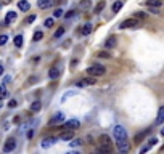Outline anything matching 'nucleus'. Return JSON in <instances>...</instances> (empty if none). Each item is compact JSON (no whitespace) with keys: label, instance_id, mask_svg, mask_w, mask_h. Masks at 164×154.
<instances>
[{"label":"nucleus","instance_id":"f257e3e1","mask_svg":"<svg viewBox=\"0 0 164 154\" xmlns=\"http://www.w3.org/2000/svg\"><path fill=\"white\" fill-rule=\"evenodd\" d=\"M89 76H93V77H100V76H103V74L106 72V69L101 64H95V66H90L87 67V71H85Z\"/></svg>","mask_w":164,"mask_h":154},{"label":"nucleus","instance_id":"f03ea898","mask_svg":"<svg viewBox=\"0 0 164 154\" xmlns=\"http://www.w3.org/2000/svg\"><path fill=\"white\" fill-rule=\"evenodd\" d=\"M113 135H114L116 141L117 140H124V138H127V130L124 128L122 125H116V127L113 128Z\"/></svg>","mask_w":164,"mask_h":154},{"label":"nucleus","instance_id":"7ed1b4c3","mask_svg":"<svg viewBox=\"0 0 164 154\" xmlns=\"http://www.w3.org/2000/svg\"><path fill=\"white\" fill-rule=\"evenodd\" d=\"M138 26H140V22L137 21V18H129L121 22L119 29H131V27H138Z\"/></svg>","mask_w":164,"mask_h":154},{"label":"nucleus","instance_id":"20e7f679","mask_svg":"<svg viewBox=\"0 0 164 154\" xmlns=\"http://www.w3.org/2000/svg\"><path fill=\"white\" fill-rule=\"evenodd\" d=\"M79 127H81V122H79L77 119H71V121H68L61 128H63V130H76Z\"/></svg>","mask_w":164,"mask_h":154},{"label":"nucleus","instance_id":"39448f33","mask_svg":"<svg viewBox=\"0 0 164 154\" xmlns=\"http://www.w3.org/2000/svg\"><path fill=\"white\" fill-rule=\"evenodd\" d=\"M95 84H97V79L92 76V77H85V79H82V80H79L76 85L77 87H87V85H95Z\"/></svg>","mask_w":164,"mask_h":154},{"label":"nucleus","instance_id":"423d86ee","mask_svg":"<svg viewBox=\"0 0 164 154\" xmlns=\"http://www.w3.org/2000/svg\"><path fill=\"white\" fill-rule=\"evenodd\" d=\"M117 149H119L121 152H127L129 149H131V145H129L127 138H124V140H117Z\"/></svg>","mask_w":164,"mask_h":154},{"label":"nucleus","instance_id":"0eeeda50","mask_svg":"<svg viewBox=\"0 0 164 154\" xmlns=\"http://www.w3.org/2000/svg\"><path fill=\"white\" fill-rule=\"evenodd\" d=\"M15 148H16V140L15 138H8L7 141H5V145H3V151L10 152V151H13Z\"/></svg>","mask_w":164,"mask_h":154},{"label":"nucleus","instance_id":"6e6552de","mask_svg":"<svg viewBox=\"0 0 164 154\" xmlns=\"http://www.w3.org/2000/svg\"><path fill=\"white\" fill-rule=\"evenodd\" d=\"M55 143H56V138H53V136H48V138H44L42 140V148H44V149H47V148H52Z\"/></svg>","mask_w":164,"mask_h":154},{"label":"nucleus","instance_id":"1a4fd4ad","mask_svg":"<svg viewBox=\"0 0 164 154\" xmlns=\"http://www.w3.org/2000/svg\"><path fill=\"white\" fill-rule=\"evenodd\" d=\"M65 121V114L63 112H56L55 116L50 119V125H55V124H60V122H63Z\"/></svg>","mask_w":164,"mask_h":154},{"label":"nucleus","instance_id":"9d476101","mask_svg":"<svg viewBox=\"0 0 164 154\" xmlns=\"http://www.w3.org/2000/svg\"><path fill=\"white\" fill-rule=\"evenodd\" d=\"M13 21H16V11H8L7 16H5V26H10Z\"/></svg>","mask_w":164,"mask_h":154},{"label":"nucleus","instance_id":"9b49d317","mask_svg":"<svg viewBox=\"0 0 164 154\" xmlns=\"http://www.w3.org/2000/svg\"><path fill=\"white\" fill-rule=\"evenodd\" d=\"M150 132H151V128H146L145 132H142V133H137V135H135V138H134L135 145H140V143H142V140H143V138H145V136L148 135Z\"/></svg>","mask_w":164,"mask_h":154},{"label":"nucleus","instance_id":"f8f14e48","mask_svg":"<svg viewBox=\"0 0 164 154\" xmlns=\"http://www.w3.org/2000/svg\"><path fill=\"white\" fill-rule=\"evenodd\" d=\"M18 8L21 11H29L31 10V3L27 2V0H19V2H18Z\"/></svg>","mask_w":164,"mask_h":154},{"label":"nucleus","instance_id":"ddd939ff","mask_svg":"<svg viewBox=\"0 0 164 154\" xmlns=\"http://www.w3.org/2000/svg\"><path fill=\"white\" fill-rule=\"evenodd\" d=\"M60 138L61 140H72L74 138V132H72V130H65V132H61V135H60Z\"/></svg>","mask_w":164,"mask_h":154},{"label":"nucleus","instance_id":"4468645a","mask_svg":"<svg viewBox=\"0 0 164 154\" xmlns=\"http://www.w3.org/2000/svg\"><path fill=\"white\" fill-rule=\"evenodd\" d=\"M98 143H100V145H103V146H111V138H110L108 135H100Z\"/></svg>","mask_w":164,"mask_h":154},{"label":"nucleus","instance_id":"2eb2a0df","mask_svg":"<svg viewBox=\"0 0 164 154\" xmlns=\"http://www.w3.org/2000/svg\"><path fill=\"white\" fill-rule=\"evenodd\" d=\"M92 29H93L92 24H90V22H85V24L82 26V29H81V34L82 36H89V34L92 32Z\"/></svg>","mask_w":164,"mask_h":154},{"label":"nucleus","instance_id":"dca6fc26","mask_svg":"<svg viewBox=\"0 0 164 154\" xmlns=\"http://www.w3.org/2000/svg\"><path fill=\"white\" fill-rule=\"evenodd\" d=\"M52 3H53V0H37V5H39V8H42V10L48 8Z\"/></svg>","mask_w":164,"mask_h":154},{"label":"nucleus","instance_id":"f3484780","mask_svg":"<svg viewBox=\"0 0 164 154\" xmlns=\"http://www.w3.org/2000/svg\"><path fill=\"white\" fill-rule=\"evenodd\" d=\"M48 77L52 79V80H56V79L60 77V71L56 69V67H52V69L48 71Z\"/></svg>","mask_w":164,"mask_h":154},{"label":"nucleus","instance_id":"a211bd4d","mask_svg":"<svg viewBox=\"0 0 164 154\" xmlns=\"http://www.w3.org/2000/svg\"><path fill=\"white\" fill-rule=\"evenodd\" d=\"M164 121V108L161 106L159 111H158V117H156V125H161Z\"/></svg>","mask_w":164,"mask_h":154},{"label":"nucleus","instance_id":"6ab92c4d","mask_svg":"<svg viewBox=\"0 0 164 154\" xmlns=\"http://www.w3.org/2000/svg\"><path fill=\"white\" fill-rule=\"evenodd\" d=\"M114 45H116V37H114V36L108 37V40L105 42V47H106V48H113Z\"/></svg>","mask_w":164,"mask_h":154},{"label":"nucleus","instance_id":"aec40b11","mask_svg":"<svg viewBox=\"0 0 164 154\" xmlns=\"http://www.w3.org/2000/svg\"><path fill=\"white\" fill-rule=\"evenodd\" d=\"M98 152L110 154V152H113V146H103V145H100V148H98Z\"/></svg>","mask_w":164,"mask_h":154},{"label":"nucleus","instance_id":"412c9836","mask_svg":"<svg viewBox=\"0 0 164 154\" xmlns=\"http://www.w3.org/2000/svg\"><path fill=\"white\" fill-rule=\"evenodd\" d=\"M7 95H8V92H7V84H2V85H0V100H3Z\"/></svg>","mask_w":164,"mask_h":154},{"label":"nucleus","instance_id":"4be33fe9","mask_svg":"<svg viewBox=\"0 0 164 154\" xmlns=\"http://www.w3.org/2000/svg\"><path fill=\"white\" fill-rule=\"evenodd\" d=\"M122 8V2H121V0H117V2H114V3H113V13H117V11H119Z\"/></svg>","mask_w":164,"mask_h":154},{"label":"nucleus","instance_id":"5701e85b","mask_svg":"<svg viewBox=\"0 0 164 154\" xmlns=\"http://www.w3.org/2000/svg\"><path fill=\"white\" fill-rule=\"evenodd\" d=\"M40 108H42L40 101H34L32 106H31V111H32V112H39V111H40Z\"/></svg>","mask_w":164,"mask_h":154},{"label":"nucleus","instance_id":"b1692460","mask_svg":"<svg viewBox=\"0 0 164 154\" xmlns=\"http://www.w3.org/2000/svg\"><path fill=\"white\" fill-rule=\"evenodd\" d=\"M146 5H148V7H158V8H159L162 5V2H161V0H148Z\"/></svg>","mask_w":164,"mask_h":154},{"label":"nucleus","instance_id":"393cba45","mask_svg":"<svg viewBox=\"0 0 164 154\" xmlns=\"http://www.w3.org/2000/svg\"><path fill=\"white\" fill-rule=\"evenodd\" d=\"M13 42H15V47L21 48V47H23V42H24V40H23V36H16Z\"/></svg>","mask_w":164,"mask_h":154},{"label":"nucleus","instance_id":"a878e982","mask_svg":"<svg viewBox=\"0 0 164 154\" xmlns=\"http://www.w3.org/2000/svg\"><path fill=\"white\" fill-rule=\"evenodd\" d=\"M103 8H105V2L101 0V2H98V5H97V7L93 8V13H95V15H98V13H100V11L103 10Z\"/></svg>","mask_w":164,"mask_h":154},{"label":"nucleus","instance_id":"bb28decb","mask_svg":"<svg viewBox=\"0 0 164 154\" xmlns=\"http://www.w3.org/2000/svg\"><path fill=\"white\" fill-rule=\"evenodd\" d=\"M42 37H44V32H42V31H37V32H34V42H39V40H42Z\"/></svg>","mask_w":164,"mask_h":154},{"label":"nucleus","instance_id":"cd10ccee","mask_svg":"<svg viewBox=\"0 0 164 154\" xmlns=\"http://www.w3.org/2000/svg\"><path fill=\"white\" fill-rule=\"evenodd\" d=\"M65 34V27H58V29H56V32L53 34V39H58V37H61Z\"/></svg>","mask_w":164,"mask_h":154},{"label":"nucleus","instance_id":"c85d7f7f","mask_svg":"<svg viewBox=\"0 0 164 154\" xmlns=\"http://www.w3.org/2000/svg\"><path fill=\"white\" fill-rule=\"evenodd\" d=\"M44 26L48 27V29H50V27H53V18H47L44 21Z\"/></svg>","mask_w":164,"mask_h":154},{"label":"nucleus","instance_id":"c756f323","mask_svg":"<svg viewBox=\"0 0 164 154\" xmlns=\"http://www.w3.org/2000/svg\"><path fill=\"white\" fill-rule=\"evenodd\" d=\"M63 8H56L55 10V13H53V18H61V16H63Z\"/></svg>","mask_w":164,"mask_h":154},{"label":"nucleus","instance_id":"7c9ffc66","mask_svg":"<svg viewBox=\"0 0 164 154\" xmlns=\"http://www.w3.org/2000/svg\"><path fill=\"white\" fill-rule=\"evenodd\" d=\"M79 7H81L82 10H85V8H89V7H90V0H82V2L79 3Z\"/></svg>","mask_w":164,"mask_h":154},{"label":"nucleus","instance_id":"2f4dec72","mask_svg":"<svg viewBox=\"0 0 164 154\" xmlns=\"http://www.w3.org/2000/svg\"><path fill=\"white\" fill-rule=\"evenodd\" d=\"M98 58H111V53H108V51H98Z\"/></svg>","mask_w":164,"mask_h":154},{"label":"nucleus","instance_id":"473e14b6","mask_svg":"<svg viewBox=\"0 0 164 154\" xmlns=\"http://www.w3.org/2000/svg\"><path fill=\"white\" fill-rule=\"evenodd\" d=\"M134 18H140V19H145V18H146V15L143 13V11H137V13L134 15Z\"/></svg>","mask_w":164,"mask_h":154},{"label":"nucleus","instance_id":"72a5a7b5","mask_svg":"<svg viewBox=\"0 0 164 154\" xmlns=\"http://www.w3.org/2000/svg\"><path fill=\"white\" fill-rule=\"evenodd\" d=\"M8 42V36H5V34H2V36H0V45H5Z\"/></svg>","mask_w":164,"mask_h":154},{"label":"nucleus","instance_id":"f704fd0d","mask_svg":"<svg viewBox=\"0 0 164 154\" xmlns=\"http://www.w3.org/2000/svg\"><path fill=\"white\" fill-rule=\"evenodd\" d=\"M72 16H76V10H71V11H68V13L65 15V18H68V19H69V18H72Z\"/></svg>","mask_w":164,"mask_h":154},{"label":"nucleus","instance_id":"c9c22d12","mask_svg":"<svg viewBox=\"0 0 164 154\" xmlns=\"http://www.w3.org/2000/svg\"><path fill=\"white\" fill-rule=\"evenodd\" d=\"M156 143H158V138H150V140H148V146H150V148L155 146Z\"/></svg>","mask_w":164,"mask_h":154},{"label":"nucleus","instance_id":"e433bc0d","mask_svg":"<svg viewBox=\"0 0 164 154\" xmlns=\"http://www.w3.org/2000/svg\"><path fill=\"white\" fill-rule=\"evenodd\" d=\"M8 106H10V108H16V106H18V101H16V100H10Z\"/></svg>","mask_w":164,"mask_h":154},{"label":"nucleus","instance_id":"4c0bfd02","mask_svg":"<svg viewBox=\"0 0 164 154\" xmlns=\"http://www.w3.org/2000/svg\"><path fill=\"white\" fill-rule=\"evenodd\" d=\"M36 21V15H31V16H27V19H26V22H34Z\"/></svg>","mask_w":164,"mask_h":154},{"label":"nucleus","instance_id":"58836bf2","mask_svg":"<svg viewBox=\"0 0 164 154\" xmlns=\"http://www.w3.org/2000/svg\"><path fill=\"white\" fill-rule=\"evenodd\" d=\"M81 145V140H74L72 138V141H71V146H79Z\"/></svg>","mask_w":164,"mask_h":154},{"label":"nucleus","instance_id":"ea45409f","mask_svg":"<svg viewBox=\"0 0 164 154\" xmlns=\"http://www.w3.org/2000/svg\"><path fill=\"white\" fill-rule=\"evenodd\" d=\"M150 11H151L153 15H159V10H158V7H155V8H151V7H150Z\"/></svg>","mask_w":164,"mask_h":154},{"label":"nucleus","instance_id":"a19ab883","mask_svg":"<svg viewBox=\"0 0 164 154\" xmlns=\"http://www.w3.org/2000/svg\"><path fill=\"white\" fill-rule=\"evenodd\" d=\"M34 82H37V77H34V76H32V77L29 79V84H34Z\"/></svg>","mask_w":164,"mask_h":154},{"label":"nucleus","instance_id":"79ce46f5","mask_svg":"<svg viewBox=\"0 0 164 154\" xmlns=\"http://www.w3.org/2000/svg\"><path fill=\"white\" fill-rule=\"evenodd\" d=\"M2 74H3V66L0 64V76H2Z\"/></svg>","mask_w":164,"mask_h":154},{"label":"nucleus","instance_id":"37998d69","mask_svg":"<svg viewBox=\"0 0 164 154\" xmlns=\"http://www.w3.org/2000/svg\"><path fill=\"white\" fill-rule=\"evenodd\" d=\"M2 106H3V104H2V100H0V108H2Z\"/></svg>","mask_w":164,"mask_h":154},{"label":"nucleus","instance_id":"c03bdc74","mask_svg":"<svg viewBox=\"0 0 164 154\" xmlns=\"http://www.w3.org/2000/svg\"><path fill=\"white\" fill-rule=\"evenodd\" d=\"M0 8H2V5H0Z\"/></svg>","mask_w":164,"mask_h":154}]
</instances>
